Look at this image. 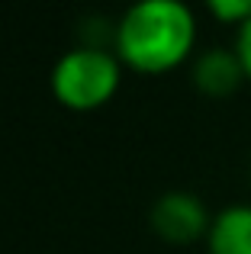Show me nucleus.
<instances>
[{
    "label": "nucleus",
    "instance_id": "nucleus-1",
    "mask_svg": "<svg viewBox=\"0 0 251 254\" xmlns=\"http://www.w3.org/2000/svg\"><path fill=\"white\" fill-rule=\"evenodd\" d=\"M113 45L123 64L142 74H164L190 58L196 45L193 10L181 0H142L113 26Z\"/></svg>",
    "mask_w": 251,
    "mask_h": 254
},
{
    "label": "nucleus",
    "instance_id": "nucleus-2",
    "mask_svg": "<svg viewBox=\"0 0 251 254\" xmlns=\"http://www.w3.org/2000/svg\"><path fill=\"white\" fill-rule=\"evenodd\" d=\"M123 81V62L103 45H77L64 52L52 68V93L62 106L77 113L100 110L116 97Z\"/></svg>",
    "mask_w": 251,
    "mask_h": 254
},
{
    "label": "nucleus",
    "instance_id": "nucleus-3",
    "mask_svg": "<svg viewBox=\"0 0 251 254\" xmlns=\"http://www.w3.org/2000/svg\"><path fill=\"white\" fill-rule=\"evenodd\" d=\"M148 219H151L155 235L171 242V245L200 242V238L209 235V225H213V216H209L206 203L200 196H193V193H184V190L158 196Z\"/></svg>",
    "mask_w": 251,
    "mask_h": 254
},
{
    "label": "nucleus",
    "instance_id": "nucleus-4",
    "mask_svg": "<svg viewBox=\"0 0 251 254\" xmlns=\"http://www.w3.org/2000/svg\"><path fill=\"white\" fill-rule=\"evenodd\" d=\"M248 81L242 58L235 49H206L203 55H196L193 62V84L200 87L206 97H229L239 90V84Z\"/></svg>",
    "mask_w": 251,
    "mask_h": 254
},
{
    "label": "nucleus",
    "instance_id": "nucleus-5",
    "mask_svg": "<svg viewBox=\"0 0 251 254\" xmlns=\"http://www.w3.org/2000/svg\"><path fill=\"white\" fill-rule=\"evenodd\" d=\"M206 248L209 254H251V203H232L216 212Z\"/></svg>",
    "mask_w": 251,
    "mask_h": 254
},
{
    "label": "nucleus",
    "instance_id": "nucleus-6",
    "mask_svg": "<svg viewBox=\"0 0 251 254\" xmlns=\"http://www.w3.org/2000/svg\"><path fill=\"white\" fill-rule=\"evenodd\" d=\"M209 13L219 23H229L239 29L251 19V0H209Z\"/></svg>",
    "mask_w": 251,
    "mask_h": 254
},
{
    "label": "nucleus",
    "instance_id": "nucleus-7",
    "mask_svg": "<svg viewBox=\"0 0 251 254\" xmlns=\"http://www.w3.org/2000/svg\"><path fill=\"white\" fill-rule=\"evenodd\" d=\"M235 52L242 58V68H245V77L251 81V19L245 26H239V36H235Z\"/></svg>",
    "mask_w": 251,
    "mask_h": 254
}]
</instances>
